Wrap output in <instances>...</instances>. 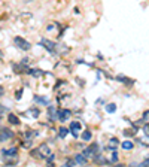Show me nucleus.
I'll list each match as a JSON object with an SVG mask.
<instances>
[{
    "label": "nucleus",
    "instance_id": "1",
    "mask_svg": "<svg viewBox=\"0 0 149 167\" xmlns=\"http://www.w3.org/2000/svg\"><path fill=\"white\" fill-rule=\"evenodd\" d=\"M49 154H51V149H49L48 143H42V145H39L36 149L30 151V157L36 158V160H46V157Z\"/></svg>",
    "mask_w": 149,
    "mask_h": 167
},
{
    "label": "nucleus",
    "instance_id": "2",
    "mask_svg": "<svg viewBox=\"0 0 149 167\" xmlns=\"http://www.w3.org/2000/svg\"><path fill=\"white\" fill-rule=\"evenodd\" d=\"M14 43L18 46L19 49H23V51H28L30 48H31V45H30V42H27L24 37H21V36H15L14 37Z\"/></svg>",
    "mask_w": 149,
    "mask_h": 167
},
{
    "label": "nucleus",
    "instance_id": "3",
    "mask_svg": "<svg viewBox=\"0 0 149 167\" xmlns=\"http://www.w3.org/2000/svg\"><path fill=\"white\" fill-rule=\"evenodd\" d=\"M39 45L43 46V48L46 49L48 52H51V54H55L57 52V43H54L52 41H49V39H42Z\"/></svg>",
    "mask_w": 149,
    "mask_h": 167
},
{
    "label": "nucleus",
    "instance_id": "4",
    "mask_svg": "<svg viewBox=\"0 0 149 167\" xmlns=\"http://www.w3.org/2000/svg\"><path fill=\"white\" fill-rule=\"evenodd\" d=\"M18 157V148H8V149H2V158L5 161H8V158H17Z\"/></svg>",
    "mask_w": 149,
    "mask_h": 167
},
{
    "label": "nucleus",
    "instance_id": "5",
    "mask_svg": "<svg viewBox=\"0 0 149 167\" xmlns=\"http://www.w3.org/2000/svg\"><path fill=\"white\" fill-rule=\"evenodd\" d=\"M70 116H72V110L70 109H57V119L60 122H66Z\"/></svg>",
    "mask_w": 149,
    "mask_h": 167
},
{
    "label": "nucleus",
    "instance_id": "6",
    "mask_svg": "<svg viewBox=\"0 0 149 167\" xmlns=\"http://www.w3.org/2000/svg\"><path fill=\"white\" fill-rule=\"evenodd\" d=\"M14 137V131L8 127H2L0 128V142H6V140H9Z\"/></svg>",
    "mask_w": 149,
    "mask_h": 167
},
{
    "label": "nucleus",
    "instance_id": "7",
    "mask_svg": "<svg viewBox=\"0 0 149 167\" xmlns=\"http://www.w3.org/2000/svg\"><path fill=\"white\" fill-rule=\"evenodd\" d=\"M97 151H99V143H97V142H94V143H91V145H89L88 146V148H85V149H83V155H85L87 158H89V157H93V155H95V154H97Z\"/></svg>",
    "mask_w": 149,
    "mask_h": 167
},
{
    "label": "nucleus",
    "instance_id": "8",
    "mask_svg": "<svg viewBox=\"0 0 149 167\" xmlns=\"http://www.w3.org/2000/svg\"><path fill=\"white\" fill-rule=\"evenodd\" d=\"M116 81L121 82V84H124V85H133L134 84V79L128 78L125 75H118V76H116Z\"/></svg>",
    "mask_w": 149,
    "mask_h": 167
},
{
    "label": "nucleus",
    "instance_id": "9",
    "mask_svg": "<svg viewBox=\"0 0 149 167\" xmlns=\"http://www.w3.org/2000/svg\"><path fill=\"white\" fill-rule=\"evenodd\" d=\"M25 73L30 75V76H33V78H39V76L45 75V72L40 70V69H27V70H25Z\"/></svg>",
    "mask_w": 149,
    "mask_h": 167
},
{
    "label": "nucleus",
    "instance_id": "10",
    "mask_svg": "<svg viewBox=\"0 0 149 167\" xmlns=\"http://www.w3.org/2000/svg\"><path fill=\"white\" fill-rule=\"evenodd\" d=\"M33 100H34L37 104H42V106H48V104H49L48 97H45V96H34Z\"/></svg>",
    "mask_w": 149,
    "mask_h": 167
},
{
    "label": "nucleus",
    "instance_id": "11",
    "mask_svg": "<svg viewBox=\"0 0 149 167\" xmlns=\"http://www.w3.org/2000/svg\"><path fill=\"white\" fill-rule=\"evenodd\" d=\"M48 115H49L51 121H55L57 119V108L55 106H49L48 104Z\"/></svg>",
    "mask_w": 149,
    "mask_h": 167
},
{
    "label": "nucleus",
    "instance_id": "12",
    "mask_svg": "<svg viewBox=\"0 0 149 167\" xmlns=\"http://www.w3.org/2000/svg\"><path fill=\"white\" fill-rule=\"evenodd\" d=\"M75 161H76V164H87L88 158L83 155V154H76V155H75Z\"/></svg>",
    "mask_w": 149,
    "mask_h": 167
},
{
    "label": "nucleus",
    "instance_id": "13",
    "mask_svg": "<svg viewBox=\"0 0 149 167\" xmlns=\"http://www.w3.org/2000/svg\"><path fill=\"white\" fill-rule=\"evenodd\" d=\"M37 134H39V131H36V130H27L24 133V137H25V140H33Z\"/></svg>",
    "mask_w": 149,
    "mask_h": 167
},
{
    "label": "nucleus",
    "instance_id": "14",
    "mask_svg": "<svg viewBox=\"0 0 149 167\" xmlns=\"http://www.w3.org/2000/svg\"><path fill=\"white\" fill-rule=\"evenodd\" d=\"M81 139L83 140V142H89V140L93 139V133H91V130H83L82 134H81Z\"/></svg>",
    "mask_w": 149,
    "mask_h": 167
},
{
    "label": "nucleus",
    "instance_id": "15",
    "mask_svg": "<svg viewBox=\"0 0 149 167\" xmlns=\"http://www.w3.org/2000/svg\"><path fill=\"white\" fill-rule=\"evenodd\" d=\"M121 148L124 151H131L134 148V142H131V140H124V142L121 143Z\"/></svg>",
    "mask_w": 149,
    "mask_h": 167
},
{
    "label": "nucleus",
    "instance_id": "16",
    "mask_svg": "<svg viewBox=\"0 0 149 167\" xmlns=\"http://www.w3.org/2000/svg\"><path fill=\"white\" fill-rule=\"evenodd\" d=\"M8 121H9V124H12V125H19V124H21V121H19V118H18L17 115H14V113H9Z\"/></svg>",
    "mask_w": 149,
    "mask_h": 167
},
{
    "label": "nucleus",
    "instance_id": "17",
    "mask_svg": "<svg viewBox=\"0 0 149 167\" xmlns=\"http://www.w3.org/2000/svg\"><path fill=\"white\" fill-rule=\"evenodd\" d=\"M70 131H81L82 130V124L79 121H72L70 122Z\"/></svg>",
    "mask_w": 149,
    "mask_h": 167
},
{
    "label": "nucleus",
    "instance_id": "18",
    "mask_svg": "<svg viewBox=\"0 0 149 167\" xmlns=\"http://www.w3.org/2000/svg\"><path fill=\"white\" fill-rule=\"evenodd\" d=\"M118 145H119V140L116 139V137H112L111 140H109V143H107V146H106V149H115Z\"/></svg>",
    "mask_w": 149,
    "mask_h": 167
},
{
    "label": "nucleus",
    "instance_id": "19",
    "mask_svg": "<svg viewBox=\"0 0 149 167\" xmlns=\"http://www.w3.org/2000/svg\"><path fill=\"white\" fill-rule=\"evenodd\" d=\"M12 69H14L15 73H23L25 70V66H24V63H21V64H12Z\"/></svg>",
    "mask_w": 149,
    "mask_h": 167
},
{
    "label": "nucleus",
    "instance_id": "20",
    "mask_svg": "<svg viewBox=\"0 0 149 167\" xmlns=\"http://www.w3.org/2000/svg\"><path fill=\"white\" fill-rule=\"evenodd\" d=\"M137 128H136V127H133V128H127V130H124V134L127 136V137H133V136H136V134H137Z\"/></svg>",
    "mask_w": 149,
    "mask_h": 167
},
{
    "label": "nucleus",
    "instance_id": "21",
    "mask_svg": "<svg viewBox=\"0 0 149 167\" xmlns=\"http://www.w3.org/2000/svg\"><path fill=\"white\" fill-rule=\"evenodd\" d=\"M105 110H106L107 113H115V112H116V104H115V103H107V104L105 106Z\"/></svg>",
    "mask_w": 149,
    "mask_h": 167
},
{
    "label": "nucleus",
    "instance_id": "22",
    "mask_svg": "<svg viewBox=\"0 0 149 167\" xmlns=\"http://www.w3.org/2000/svg\"><path fill=\"white\" fill-rule=\"evenodd\" d=\"M67 134H69V130L66 128V127H60V128H58V137L64 139Z\"/></svg>",
    "mask_w": 149,
    "mask_h": 167
},
{
    "label": "nucleus",
    "instance_id": "23",
    "mask_svg": "<svg viewBox=\"0 0 149 167\" xmlns=\"http://www.w3.org/2000/svg\"><path fill=\"white\" fill-rule=\"evenodd\" d=\"M28 112L31 113V115H33V118H37L39 115H40V110H39L37 108H31V109H30Z\"/></svg>",
    "mask_w": 149,
    "mask_h": 167
},
{
    "label": "nucleus",
    "instance_id": "24",
    "mask_svg": "<svg viewBox=\"0 0 149 167\" xmlns=\"http://www.w3.org/2000/svg\"><path fill=\"white\" fill-rule=\"evenodd\" d=\"M118 152H116L115 149H113V152H112V155H111V163H118Z\"/></svg>",
    "mask_w": 149,
    "mask_h": 167
},
{
    "label": "nucleus",
    "instance_id": "25",
    "mask_svg": "<svg viewBox=\"0 0 149 167\" xmlns=\"http://www.w3.org/2000/svg\"><path fill=\"white\" fill-rule=\"evenodd\" d=\"M21 97H23V88H19V90H17V92H15V98H17V100H21Z\"/></svg>",
    "mask_w": 149,
    "mask_h": 167
},
{
    "label": "nucleus",
    "instance_id": "26",
    "mask_svg": "<svg viewBox=\"0 0 149 167\" xmlns=\"http://www.w3.org/2000/svg\"><path fill=\"white\" fill-rule=\"evenodd\" d=\"M64 166H66V167H70V166H76V161H75V160H67V161H66V164H64Z\"/></svg>",
    "mask_w": 149,
    "mask_h": 167
},
{
    "label": "nucleus",
    "instance_id": "27",
    "mask_svg": "<svg viewBox=\"0 0 149 167\" xmlns=\"http://www.w3.org/2000/svg\"><path fill=\"white\" fill-rule=\"evenodd\" d=\"M143 131H145V134H148V136H149V122L143 125Z\"/></svg>",
    "mask_w": 149,
    "mask_h": 167
},
{
    "label": "nucleus",
    "instance_id": "28",
    "mask_svg": "<svg viewBox=\"0 0 149 167\" xmlns=\"http://www.w3.org/2000/svg\"><path fill=\"white\" fill-rule=\"evenodd\" d=\"M140 166H149V157H148L146 160H143V163H142Z\"/></svg>",
    "mask_w": 149,
    "mask_h": 167
},
{
    "label": "nucleus",
    "instance_id": "29",
    "mask_svg": "<svg viewBox=\"0 0 149 167\" xmlns=\"http://www.w3.org/2000/svg\"><path fill=\"white\" fill-rule=\"evenodd\" d=\"M6 110H8V109H6L3 104H0V113H3V112H6Z\"/></svg>",
    "mask_w": 149,
    "mask_h": 167
},
{
    "label": "nucleus",
    "instance_id": "30",
    "mask_svg": "<svg viewBox=\"0 0 149 167\" xmlns=\"http://www.w3.org/2000/svg\"><path fill=\"white\" fill-rule=\"evenodd\" d=\"M3 92H5V88L3 86H0V96H3Z\"/></svg>",
    "mask_w": 149,
    "mask_h": 167
},
{
    "label": "nucleus",
    "instance_id": "31",
    "mask_svg": "<svg viewBox=\"0 0 149 167\" xmlns=\"http://www.w3.org/2000/svg\"><path fill=\"white\" fill-rule=\"evenodd\" d=\"M2 57H3V52H2V51H0V58H2Z\"/></svg>",
    "mask_w": 149,
    "mask_h": 167
},
{
    "label": "nucleus",
    "instance_id": "32",
    "mask_svg": "<svg viewBox=\"0 0 149 167\" xmlns=\"http://www.w3.org/2000/svg\"><path fill=\"white\" fill-rule=\"evenodd\" d=\"M0 122H2V113H0Z\"/></svg>",
    "mask_w": 149,
    "mask_h": 167
}]
</instances>
